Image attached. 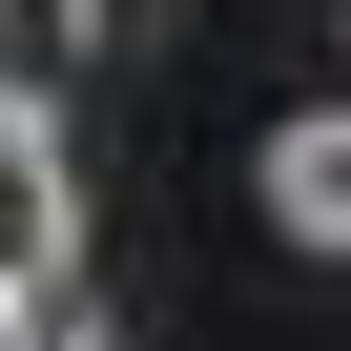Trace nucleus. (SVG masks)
Masks as SVG:
<instances>
[{"label": "nucleus", "instance_id": "obj_1", "mask_svg": "<svg viewBox=\"0 0 351 351\" xmlns=\"http://www.w3.org/2000/svg\"><path fill=\"white\" fill-rule=\"evenodd\" d=\"M0 289H83V165L42 83H0Z\"/></svg>", "mask_w": 351, "mask_h": 351}, {"label": "nucleus", "instance_id": "obj_2", "mask_svg": "<svg viewBox=\"0 0 351 351\" xmlns=\"http://www.w3.org/2000/svg\"><path fill=\"white\" fill-rule=\"evenodd\" d=\"M269 228H289V248H351V104L269 124Z\"/></svg>", "mask_w": 351, "mask_h": 351}, {"label": "nucleus", "instance_id": "obj_3", "mask_svg": "<svg viewBox=\"0 0 351 351\" xmlns=\"http://www.w3.org/2000/svg\"><path fill=\"white\" fill-rule=\"evenodd\" d=\"M83 42H104V0H0V83H62Z\"/></svg>", "mask_w": 351, "mask_h": 351}, {"label": "nucleus", "instance_id": "obj_4", "mask_svg": "<svg viewBox=\"0 0 351 351\" xmlns=\"http://www.w3.org/2000/svg\"><path fill=\"white\" fill-rule=\"evenodd\" d=\"M21 351H124V330H104L83 289H42V310H21Z\"/></svg>", "mask_w": 351, "mask_h": 351}, {"label": "nucleus", "instance_id": "obj_5", "mask_svg": "<svg viewBox=\"0 0 351 351\" xmlns=\"http://www.w3.org/2000/svg\"><path fill=\"white\" fill-rule=\"evenodd\" d=\"M21 310H42V289H0V351H21Z\"/></svg>", "mask_w": 351, "mask_h": 351}]
</instances>
